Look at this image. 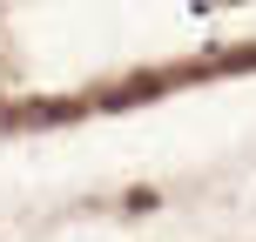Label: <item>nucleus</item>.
I'll return each mask as SVG.
<instances>
[{
	"mask_svg": "<svg viewBox=\"0 0 256 242\" xmlns=\"http://www.w3.org/2000/svg\"><path fill=\"white\" fill-rule=\"evenodd\" d=\"M68 115H81V101H27L20 115H7V121H68Z\"/></svg>",
	"mask_w": 256,
	"mask_h": 242,
	"instance_id": "1",
	"label": "nucleus"
}]
</instances>
